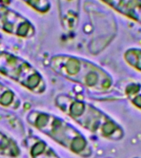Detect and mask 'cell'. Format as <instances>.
Wrapping results in <instances>:
<instances>
[{
    "instance_id": "6da1fadb",
    "label": "cell",
    "mask_w": 141,
    "mask_h": 158,
    "mask_svg": "<svg viewBox=\"0 0 141 158\" xmlns=\"http://www.w3.org/2000/svg\"><path fill=\"white\" fill-rule=\"evenodd\" d=\"M55 104L60 110L90 133L113 142L122 140L125 137L121 124L91 104L65 95L57 96Z\"/></svg>"
},
{
    "instance_id": "7a4b0ae2",
    "label": "cell",
    "mask_w": 141,
    "mask_h": 158,
    "mask_svg": "<svg viewBox=\"0 0 141 158\" xmlns=\"http://www.w3.org/2000/svg\"><path fill=\"white\" fill-rule=\"evenodd\" d=\"M49 66L56 74L92 92H107L114 85L113 77L108 72L88 59L59 54L52 57Z\"/></svg>"
},
{
    "instance_id": "3957f363",
    "label": "cell",
    "mask_w": 141,
    "mask_h": 158,
    "mask_svg": "<svg viewBox=\"0 0 141 158\" xmlns=\"http://www.w3.org/2000/svg\"><path fill=\"white\" fill-rule=\"evenodd\" d=\"M30 124L80 157L88 158L92 149L86 138L64 119L41 111H31L27 116Z\"/></svg>"
},
{
    "instance_id": "277c9868",
    "label": "cell",
    "mask_w": 141,
    "mask_h": 158,
    "mask_svg": "<svg viewBox=\"0 0 141 158\" xmlns=\"http://www.w3.org/2000/svg\"><path fill=\"white\" fill-rule=\"evenodd\" d=\"M0 73L34 93L41 94L46 89L44 78L36 69L24 59L2 50H0Z\"/></svg>"
},
{
    "instance_id": "5b68a950",
    "label": "cell",
    "mask_w": 141,
    "mask_h": 158,
    "mask_svg": "<svg viewBox=\"0 0 141 158\" xmlns=\"http://www.w3.org/2000/svg\"><path fill=\"white\" fill-rule=\"evenodd\" d=\"M0 30L22 38H31L36 33L34 26L26 17L0 4Z\"/></svg>"
},
{
    "instance_id": "8992f818",
    "label": "cell",
    "mask_w": 141,
    "mask_h": 158,
    "mask_svg": "<svg viewBox=\"0 0 141 158\" xmlns=\"http://www.w3.org/2000/svg\"><path fill=\"white\" fill-rule=\"evenodd\" d=\"M59 21L64 31L72 33L79 26L81 0H58Z\"/></svg>"
},
{
    "instance_id": "52a82bcc",
    "label": "cell",
    "mask_w": 141,
    "mask_h": 158,
    "mask_svg": "<svg viewBox=\"0 0 141 158\" xmlns=\"http://www.w3.org/2000/svg\"><path fill=\"white\" fill-rule=\"evenodd\" d=\"M119 14L141 26V0H101Z\"/></svg>"
},
{
    "instance_id": "ba28073f",
    "label": "cell",
    "mask_w": 141,
    "mask_h": 158,
    "mask_svg": "<svg viewBox=\"0 0 141 158\" xmlns=\"http://www.w3.org/2000/svg\"><path fill=\"white\" fill-rule=\"evenodd\" d=\"M27 144L32 158H59L51 148L38 138H27Z\"/></svg>"
},
{
    "instance_id": "9c48e42d",
    "label": "cell",
    "mask_w": 141,
    "mask_h": 158,
    "mask_svg": "<svg viewBox=\"0 0 141 158\" xmlns=\"http://www.w3.org/2000/svg\"><path fill=\"white\" fill-rule=\"evenodd\" d=\"M124 94L126 99L141 111V83L135 81L128 83L124 87Z\"/></svg>"
},
{
    "instance_id": "30bf717a",
    "label": "cell",
    "mask_w": 141,
    "mask_h": 158,
    "mask_svg": "<svg viewBox=\"0 0 141 158\" xmlns=\"http://www.w3.org/2000/svg\"><path fill=\"white\" fill-rule=\"evenodd\" d=\"M19 154L20 149L17 143L4 133L0 132V155L9 157H17Z\"/></svg>"
},
{
    "instance_id": "8fae6325",
    "label": "cell",
    "mask_w": 141,
    "mask_h": 158,
    "mask_svg": "<svg viewBox=\"0 0 141 158\" xmlns=\"http://www.w3.org/2000/svg\"><path fill=\"white\" fill-rule=\"evenodd\" d=\"M123 59L129 66L141 73V49L129 48L124 52Z\"/></svg>"
},
{
    "instance_id": "7c38bea8",
    "label": "cell",
    "mask_w": 141,
    "mask_h": 158,
    "mask_svg": "<svg viewBox=\"0 0 141 158\" xmlns=\"http://www.w3.org/2000/svg\"><path fill=\"white\" fill-rule=\"evenodd\" d=\"M0 105L8 108H17L20 105L18 99L13 91L0 83Z\"/></svg>"
},
{
    "instance_id": "4fadbf2b",
    "label": "cell",
    "mask_w": 141,
    "mask_h": 158,
    "mask_svg": "<svg viewBox=\"0 0 141 158\" xmlns=\"http://www.w3.org/2000/svg\"><path fill=\"white\" fill-rule=\"evenodd\" d=\"M40 13H46L50 9L49 0H22Z\"/></svg>"
},
{
    "instance_id": "5bb4252c",
    "label": "cell",
    "mask_w": 141,
    "mask_h": 158,
    "mask_svg": "<svg viewBox=\"0 0 141 158\" xmlns=\"http://www.w3.org/2000/svg\"><path fill=\"white\" fill-rule=\"evenodd\" d=\"M133 158H139V157H133Z\"/></svg>"
}]
</instances>
